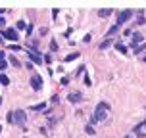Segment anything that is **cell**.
<instances>
[{"instance_id": "cell-6", "label": "cell", "mask_w": 146, "mask_h": 138, "mask_svg": "<svg viewBox=\"0 0 146 138\" xmlns=\"http://www.w3.org/2000/svg\"><path fill=\"white\" fill-rule=\"evenodd\" d=\"M29 54V58L35 61V63H42V56L38 54V52H35V50H31V52H27Z\"/></svg>"}, {"instance_id": "cell-17", "label": "cell", "mask_w": 146, "mask_h": 138, "mask_svg": "<svg viewBox=\"0 0 146 138\" xmlns=\"http://www.w3.org/2000/svg\"><path fill=\"white\" fill-rule=\"evenodd\" d=\"M25 29V21H17V25H15V31H23Z\"/></svg>"}, {"instance_id": "cell-21", "label": "cell", "mask_w": 146, "mask_h": 138, "mask_svg": "<svg viewBox=\"0 0 146 138\" xmlns=\"http://www.w3.org/2000/svg\"><path fill=\"white\" fill-rule=\"evenodd\" d=\"M6 119H8V123H14V111H10L6 115Z\"/></svg>"}, {"instance_id": "cell-1", "label": "cell", "mask_w": 146, "mask_h": 138, "mask_svg": "<svg viewBox=\"0 0 146 138\" xmlns=\"http://www.w3.org/2000/svg\"><path fill=\"white\" fill-rule=\"evenodd\" d=\"M110 113V106L106 102H98L96 104V109H94V115L90 117V125H96L98 121H104Z\"/></svg>"}, {"instance_id": "cell-7", "label": "cell", "mask_w": 146, "mask_h": 138, "mask_svg": "<svg viewBox=\"0 0 146 138\" xmlns=\"http://www.w3.org/2000/svg\"><path fill=\"white\" fill-rule=\"evenodd\" d=\"M67 100H69L71 104H77V102H81V100H83V96H81L79 92H71V94L67 96Z\"/></svg>"}, {"instance_id": "cell-24", "label": "cell", "mask_w": 146, "mask_h": 138, "mask_svg": "<svg viewBox=\"0 0 146 138\" xmlns=\"http://www.w3.org/2000/svg\"><path fill=\"white\" fill-rule=\"evenodd\" d=\"M144 48H146V44H142V46H137V48H135V50H137V54H140V52L144 50Z\"/></svg>"}, {"instance_id": "cell-27", "label": "cell", "mask_w": 146, "mask_h": 138, "mask_svg": "<svg viewBox=\"0 0 146 138\" xmlns=\"http://www.w3.org/2000/svg\"><path fill=\"white\" fill-rule=\"evenodd\" d=\"M4 23H6V21H4V17L0 15V27H4Z\"/></svg>"}, {"instance_id": "cell-5", "label": "cell", "mask_w": 146, "mask_h": 138, "mask_svg": "<svg viewBox=\"0 0 146 138\" xmlns=\"http://www.w3.org/2000/svg\"><path fill=\"white\" fill-rule=\"evenodd\" d=\"M31 86L35 88V90H40V88H42V79H40V75H33V77H31Z\"/></svg>"}, {"instance_id": "cell-16", "label": "cell", "mask_w": 146, "mask_h": 138, "mask_svg": "<svg viewBox=\"0 0 146 138\" xmlns=\"http://www.w3.org/2000/svg\"><path fill=\"white\" fill-rule=\"evenodd\" d=\"M0 85H4V86H8V85H10V79H8L6 75H0Z\"/></svg>"}, {"instance_id": "cell-12", "label": "cell", "mask_w": 146, "mask_h": 138, "mask_svg": "<svg viewBox=\"0 0 146 138\" xmlns=\"http://www.w3.org/2000/svg\"><path fill=\"white\" fill-rule=\"evenodd\" d=\"M115 50H119L121 54H127V46L123 42H115Z\"/></svg>"}, {"instance_id": "cell-11", "label": "cell", "mask_w": 146, "mask_h": 138, "mask_svg": "<svg viewBox=\"0 0 146 138\" xmlns=\"http://www.w3.org/2000/svg\"><path fill=\"white\" fill-rule=\"evenodd\" d=\"M31 109H33V111H44V109H46V104H36V106H31Z\"/></svg>"}, {"instance_id": "cell-9", "label": "cell", "mask_w": 146, "mask_h": 138, "mask_svg": "<svg viewBox=\"0 0 146 138\" xmlns=\"http://www.w3.org/2000/svg\"><path fill=\"white\" fill-rule=\"evenodd\" d=\"M98 15H100V17H108V15H111V8H102V10H98Z\"/></svg>"}, {"instance_id": "cell-23", "label": "cell", "mask_w": 146, "mask_h": 138, "mask_svg": "<svg viewBox=\"0 0 146 138\" xmlns=\"http://www.w3.org/2000/svg\"><path fill=\"white\" fill-rule=\"evenodd\" d=\"M83 81H85V85H87V86H90V85H92V83H90V77H88V75H85V79H83Z\"/></svg>"}, {"instance_id": "cell-20", "label": "cell", "mask_w": 146, "mask_h": 138, "mask_svg": "<svg viewBox=\"0 0 146 138\" xmlns=\"http://www.w3.org/2000/svg\"><path fill=\"white\" fill-rule=\"evenodd\" d=\"M85 129H87V134H94V127L92 125H87Z\"/></svg>"}, {"instance_id": "cell-4", "label": "cell", "mask_w": 146, "mask_h": 138, "mask_svg": "<svg viewBox=\"0 0 146 138\" xmlns=\"http://www.w3.org/2000/svg\"><path fill=\"white\" fill-rule=\"evenodd\" d=\"M4 38L6 40H19V35H17V31L15 29H4Z\"/></svg>"}, {"instance_id": "cell-29", "label": "cell", "mask_w": 146, "mask_h": 138, "mask_svg": "<svg viewBox=\"0 0 146 138\" xmlns=\"http://www.w3.org/2000/svg\"><path fill=\"white\" fill-rule=\"evenodd\" d=\"M142 59H144V61H146V56H144V58H142Z\"/></svg>"}, {"instance_id": "cell-10", "label": "cell", "mask_w": 146, "mask_h": 138, "mask_svg": "<svg viewBox=\"0 0 146 138\" xmlns=\"http://www.w3.org/2000/svg\"><path fill=\"white\" fill-rule=\"evenodd\" d=\"M142 129H146V119H144V121H142L140 125H137V127H135V132H137V134L140 136V134H142Z\"/></svg>"}, {"instance_id": "cell-2", "label": "cell", "mask_w": 146, "mask_h": 138, "mask_svg": "<svg viewBox=\"0 0 146 138\" xmlns=\"http://www.w3.org/2000/svg\"><path fill=\"white\" fill-rule=\"evenodd\" d=\"M133 15V10H121L119 14H117V23L115 25H123V23H127L129 19H131Z\"/></svg>"}, {"instance_id": "cell-15", "label": "cell", "mask_w": 146, "mask_h": 138, "mask_svg": "<svg viewBox=\"0 0 146 138\" xmlns=\"http://www.w3.org/2000/svg\"><path fill=\"white\" fill-rule=\"evenodd\" d=\"M10 63H12L14 67H21V63H19V59L15 58V56H10Z\"/></svg>"}, {"instance_id": "cell-14", "label": "cell", "mask_w": 146, "mask_h": 138, "mask_svg": "<svg viewBox=\"0 0 146 138\" xmlns=\"http://www.w3.org/2000/svg\"><path fill=\"white\" fill-rule=\"evenodd\" d=\"M79 58V52H73V54H69V56H66V63L67 61H73V59Z\"/></svg>"}, {"instance_id": "cell-26", "label": "cell", "mask_w": 146, "mask_h": 138, "mask_svg": "<svg viewBox=\"0 0 146 138\" xmlns=\"http://www.w3.org/2000/svg\"><path fill=\"white\" fill-rule=\"evenodd\" d=\"M10 48H12V50H15V52H19V50H21V46H17V44H14V46H10Z\"/></svg>"}, {"instance_id": "cell-25", "label": "cell", "mask_w": 146, "mask_h": 138, "mask_svg": "<svg viewBox=\"0 0 146 138\" xmlns=\"http://www.w3.org/2000/svg\"><path fill=\"white\" fill-rule=\"evenodd\" d=\"M50 46H52V50H58V42H56V40H52Z\"/></svg>"}, {"instance_id": "cell-18", "label": "cell", "mask_w": 146, "mask_h": 138, "mask_svg": "<svg viewBox=\"0 0 146 138\" xmlns=\"http://www.w3.org/2000/svg\"><path fill=\"white\" fill-rule=\"evenodd\" d=\"M117 29H119V25H113V27H111V29L108 31V36H111L113 33H117Z\"/></svg>"}, {"instance_id": "cell-30", "label": "cell", "mask_w": 146, "mask_h": 138, "mask_svg": "<svg viewBox=\"0 0 146 138\" xmlns=\"http://www.w3.org/2000/svg\"><path fill=\"white\" fill-rule=\"evenodd\" d=\"M0 104H2V98H0Z\"/></svg>"}, {"instance_id": "cell-22", "label": "cell", "mask_w": 146, "mask_h": 138, "mask_svg": "<svg viewBox=\"0 0 146 138\" xmlns=\"http://www.w3.org/2000/svg\"><path fill=\"white\" fill-rule=\"evenodd\" d=\"M6 67H8V61H6V59H2V61H0V71H4Z\"/></svg>"}, {"instance_id": "cell-8", "label": "cell", "mask_w": 146, "mask_h": 138, "mask_svg": "<svg viewBox=\"0 0 146 138\" xmlns=\"http://www.w3.org/2000/svg\"><path fill=\"white\" fill-rule=\"evenodd\" d=\"M140 42H142V35H140V33H135V35H133V46L137 48Z\"/></svg>"}, {"instance_id": "cell-28", "label": "cell", "mask_w": 146, "mask_h": 138, "mask_svg": "<svg viewBox=\"0 0 146 138\" xmlns=\"http://www.w3.org/2000/svg\"><path fill=\"white\" fill-rule=\"evenodd\" d=\"M2 59H6V56H4V52L0 50V61H2Z\"/></svg>"}, {"instance_id": "cell-13", "label": "cell", "mask_w": 146, "mask_h": 138, "mask_svg": "<svg viewBox=\"0 0 146 138\" xmlns=\"http://www.w3.org/2000/svg\"><path fill=\"white\" fill-rule=\"evenodd\" d=\"M111 46V38H106L104 42H100V50H106V48H110Z\"/></svg>"}, {"instance_id": "cell-19", "label": "cell", "mask_w": 146, "mask_h": 138, "mask_svg": "<svg viewBox=\"0 0 146 138\" xmlns=\"http://www.w3.org/2000/svg\"><path fill=\"white\" fill-rule=\"evenodd\" d=\"M137 23H139V25H144V14H142V12H140V14H139V21H137Z\"/></svg>"}, {"instance_id": "cell-3", "label": "cell", "mask_w": 146, "mask_h": 138, "mask_svg": "<svg viewBox=\"0 0 146 138\" xmlns=\"http://www.w3.org/2000/svg\"><path fill=\"white\" fill-rule=\"evenodd\" d=\"M25 121H27L25 111H21V109H19V111H14V123H17V125L23 129V127H25Z\"/></svg>"}]
</instances>
